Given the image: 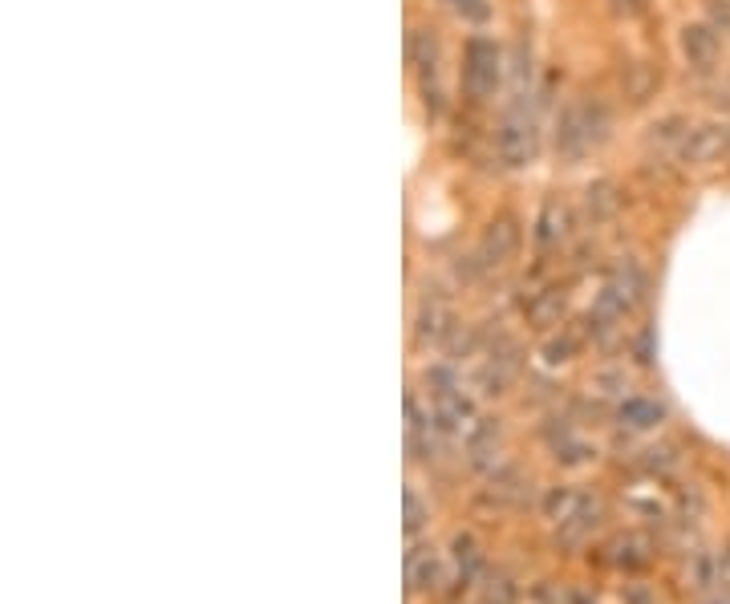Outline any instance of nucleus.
<instances>
[{
	"instance_id": "21",
	"label": "nucleus",
	"mask_w": 730,
	"mask_h": 604,
	"mask_svg": "<svg viewBox=\"0 0 730 604\" xmlns=\"http://www.w3.org/2000/svg\"><path fill=\"white\" fill-rule=\"evenodd\" d=\"M483 604H516V584H511L507 576L487 580V588H483Z\"/></svg>"
},
{
	"instance_id": "11",
	"label": "nucleus",
	"mask_w": 730,
	"mask_h": 604,
	"mask_svg": "<svg viewBox=\"0 0 730 604\" xmlns=\"http://www.w3.org/2000/svg\"><path fill=\"white\" fill-rule=\"evenodd\" d=\"M653 90H657V73H653V65L633 61V65H625V69H621V94H625L633 106H641Z\"/></svg>"
},
{
	"instance_id": "28",
	"label": "nucleus",
	"mask_w": 730,
	"mask_h": 604,
	"mask_svg": "<svg viewBox=\"0 0 730 604\" xmlns=\"http://www.w3.org/2000/svg\"><path fill=\"white\" fill-rule=\"evenodd\" d=\"M710 17H714L718 25H726V29H730V0H722V5L714 0V5H710Z\"/></svg>"
},
{
	"instance_id": "5",
	"label": "nucleus",
	"mask_w": 730,
	"mask_h": 604,
	"mask_svg": "<svg viewBox=\"0 0 730 604\" xmlns=\"http://www.w3.org/2000/svg\"><path fill=\"white\" fill-rule=\"evenodd\" d=\"M730 150V126H694L690 138L682 142L678 155L690 163V167H706L714 159H722Z\"/></svg>"
},
{
	"instance_id": "26",
	"label": "nucleus",
	"mask_w": 730,
	"mask_h": 604,
	"mask_svg": "<svg viewBox=\"0 0 730 604\" xmlns=\"http://www.w3.org/2000/svg\"><path fill=\"white\" fill-rule=\"evenodd\" d=\"M451 5H455L467 21H487V13H491V9H487V0H451Z\"/></svg>"
},
{
	"instance_id": "31",
	"label": "nucleus",
	"mask_w": 730,
	"mask_h": 604,
	"mask_svg": "<svg viewBox=\"0 0 730 604\" xmlns=\"http://www.w3.org/2000/svg\"><path fill=\"white\" fill-rule=\"evenodd\" d=\"M617 9H625V13H641V0H617Z\"/></svg>"
},
{
	"instance_id": "15",
	"label": "nucleus",
	"mask_w": 730,
	"mask_h": 604,
	"mask_svg": "<svg viewBox=\"0 0 730 604\" xmlns=\"http://www.w3.org/2000/svg\"><path fill=\"white\" fill-rule=\"evenodd\" d=\"M690 122L682 118V114H670V118H657L653 126H649V134H645V142L649 146H678L682 150V142L690 138Z\"/></svg>"
},
{
	"instance_id": "6",
	"label": "nucleus",
	"mask_w": 730,
	"mask_h": 604,
	"mask_svg": "<svg viewBox=\"0 0 730 604\" xmlns=\"http://www.w3.org/2000/svg\"><path fill=\"white\" fill-rule=\"evenodd\" d=\"M455 333V317L443 300H422L418 309V321H414V345L426 349V345H447V337Z\"/></svg>"
},
{
	"instance_id": "1",
	"label": "nucleus",
	"mask_w": 730,
	"mask_h": 604,
	"mask_svg": "<svg viewBox=\"0 0 730 604\" xmlns=\"http://www.w3.org/2000/svg\"><path fill=\"white\" fill-rule=\"evenodd\" d=\"M503 82V49L495 37H471L463 57V86L471 98H491Z\"/></svg>"
},
{
	"instance_id": "32",
	"label": "nucleus",
	"mask_w": 730,
	"mask_h": 604,
	"mask_svg": "<svg viewBox=\"0 0 730 604\" xmlns=\"http://www.w3.org/2000/svg\"><path fill=\"white\" fill-rule=\"evenodd\" d=\"M718 604H730V600H718Z\"/></svg>"
},
{
	"instance_id": "19",
	"label": "nucleus",
	"mask_w": 730,
	"mask_h": 604,
	"mask_svg": "<svg viewBox=\"0 0 730 604\" xmlns=\"http://www.w3.org/2000/svg\"><path fill=\"white\" fill-rule=\"evenodd\" d=\"M576 503H580V495H572L568 487H556V491L544 499V511H548V519H568V515L576 511Z\"/></svg>"
},
{
	"instance_id": "9",
	"label": "nucleus",
	"mask_w": 730,
	"mask_h": 604,
	"mask_svg": "<svg viewBox=\"0 0 730 604\" xmlns=\"http://www.w3.org/2000/svg\"><path fill=\"white\" fill-rule=\"evenodd\" d=\"M617 422L629 430H653V426L666 422V406L657 398H625L617 406Z\"/></svg>"
},
{
	"instance_id": "18",
	"label": "nucleus",
	"mask_w": 730,
	"mask_h": 604,
	"mask_svg": "<svg viewBox=\"0 0 730 604\" xmlns=\"http://www.w3.org/2000/svg\"><path fill=\"white\" fill-rule=\"evenodd\" d=\"M589 459H593V446H584V442H576V438H560V442H556V463L580 467V463H589Z\"/></svg>"
},
{
	"instance_id": "30",
	"label": "nucleus",
	"mask_w": 730,
	"mask_h": 604,
	"mask_svg": "<svg viewBox=\"0 0 730 604\" xmlns=\"http://www.w3.org/2000/svg\"><path fill=\"white\" fill-rule=\"evenodd\" d=\"M714 106H730V86H718L714 90Z\"/></svg>"
},
{
	"instance_id": "7",
	"label": "nucleus",
	"mask_w": 730,
	"mask_h": 604,
	"mask_svg": "<svg viewBox=\"0 0 730 604\" xmlns=\"http://www.w3.org/2000/svg\"><path fill=\"white\" fill-rule=\"evenodd\" d=\"M682 57L694 65V69H714L718 61V29L714 25H686L682 29Z\"/></svg>"
},
{
	"instance_id": "27",
	"label": "nucleus",
	"mask_w": 730,
	"mask_h": 604,
	"mask_svg": "<svg viewBox=\"0 0 730 604\" xmlns=\"http://www.w3.org/2000/svg\"><path fill=\"white\" fill-rule=\"evenodd\" d=\"M718 584L730 588V544H726V552H718Z\"/></svg>"
},
{
	"instance_id": "13",
	"label": "nucleus",
	"mask_w": 730,
	"mask_h": 604,
	"mask_svg": "<svg viewBox=\"0 0 730 604\" xmlns=\"http://www.w3.org/2000/svg\"><path fill=\"white\" fill-rule=\"evenodd\" d=\"M584 207H589L593 223H605V219H613L621 211V195H617V187L609 179H597V183H589V191H584Z\"/></svg>"
},
{
	"instance_id": "25",
	"label": "nucleus",
	"mask_w": 730,
	"mask_h": 604,
	"mask_svg": "<svg viewBox=\"0 0 730 604\" xmlns=\"http://www.w3.org/2000/svg\"><path fill=\"white\" fill-rule=\"evenodd\" d=\"M678 459H674V450L670 446H653V450H645V467L649 471H670Z\"/></svg>"
},
{
	"instance_id": "2",
	"label": "nucleus",
	"mask_w": 730,
	"mask_h": 604,
	"mask_svg": "<svg viewBox=\"0 0 730 604\" xmlns=\"http://www.w3.org/2000/svg\"><path fill=\"white\" fill-rule=\"evenodd\" d=\"M593 146H597V138H593V126H589V98L568 102L556 118V155H560V163H568V167L580 163Z\"/></svg>"
},
{
	"instance_id": "22",
	"label": "nucleus",
	"mask_w": 730,
	"mask_h": 604,
	"mask_svg": "<svg viewBox=\"0 0 730 604\" xmlns=\"http://www.w3.org/2000/svg\"><path fill=\"white\" fill-rule=\"evenodd\" d=\"M572 353H576V337H552V341L544 345V361H548V365H564Z\"/></svg>"
},
{
	"instance_id": "10",
	"label": "nucleus",
	"mask_w": 730,
	"mask_h": 604,
	"mask_svg": "<svg viewBox=\"0 0 730 604\" xmlns=\"http://www.w3.org/2000/svg\"><path fill=\"white\" fill-rule=\"evenodd\" d=\"M406 584L410 588H438L443 584V560L434 548H410L406 556Z\"/></svg>"
},
{
	"instance_id": "17",
	"label": "nucleus",
	"mask_w": 730,
	"mask_h": 604,
	"mask_svg": "<svg viewBox=\"0 0 730 604\" xmlns=\"http://www.w3.org/2000/svg\"><path fill=\"white\" fill-rule=\"evenodd\" d=\"M402 503H406V519H402L406 536H418L422 527H426V519H430V511H426V503L418 499V491H414V487H406V491H402Z\"/></svg>"
},
{
	"instance_id": "12",
	"label": "nucleus",
	"mask_w": 730,
	"mask_h": 604,
	"mask_svg": "<svg viewBox=\"0 0 730 604\" xmlns=\"http://www.w3.org/2000/svg\"><path fill=\"white\" fill-rule=\"evenodd\" d=\"M406 53H410V65L418 69V78L430 82L434 78V65H438V41H434V33L414 29L410 41H406Z\"/></svg>"
},
{
	"instance_id": "8",
	"label": "nucleus",
	"mask_w": 730,
	"mask_h": 604,
	"mask_svg": "<svg viewBox=\"0 0 730 604\" xmlns=\"http://www.w3.org/2000/svg\"><path fill=\"white\" fill-rule=\"evenodd\" d=\"M568 228H572L568 207H564L560 199H548V203L540 207V215H536V244H540L544 252H552V248H560V244L568 240Z\"/></svg>"
},
{
	"instance_id": "4",
	"label": "nucleus",
	"mask_w": 730,
	"mask_h": 604,
	"mask_svg": "<svg viewBox=\"0 0 730 604\" xmlns=\"http://www.w3.org/2000/svg\"><path fill=\"white\" fill-rule=\"evenodd\" d=\"M516 252H520V228H516V219H511V215L491 219L483 240H479V264L483 268H503Z\"/></svg>"
},
{
	"instance_id": "20",
	"label": "nucleus",
	"mask_w": 730,
	"mask_h": 604,
	"mask_svg": "<svg viewBox=\"0 0 730 604\" xmlns=\"http://www.w3.org/2000/svg\"><path fill=\"white\" fill-rule=\"evenodd\" d=\"M455 560L463 564V572H467V576H471V572H479L483 556H479V544H475V536H471V532L455 536Z\"/></svg>"
},
{
	"instance_id": "16",
	"label": "nucleus",
	"mask_w": 730,
	"mask_h": 604,
	"mask_svg": "<svg viewBox=\"0 0 730 604\" xmlns=\"http://www.w3.org/2000/svg\"><path fill=\"white\" fill-rule=\"evenodd\" d=\"M511 373L507 365H499V361H487L483 369H479V377H475V386H479V394H487V398H499V394H507V386H511Z\"/></svg>"
},
{
	"instance_id": "24",
	"label": "nucleus",
	"mask_w": 730,
	"mask_h": 604,
	"mask_svg": "<svg viewBox=\"0 0 730 604\" xmlns=\"http://www.w3.org/2000/svg\"><path fill=\"white\" fill-rule=\"evenodd\" d=\"M426 377H430L434 394H455V390H459V377H455V373H451L447 365H434V369H430Z\"/></svg>"
},
{
	"instance_id": "23",
	"label": "nucleus",
	"mask_w": 730,
	"mask_h": 604,
	"mask_svg": "<svg viewBox=\"0 0 730 604\" xmlns=\"http://www.w3.org/2000/svg\"><path fill=\"white\" fill-rule=\"evenodd\" d=\"M617 548H621V556H617V560H621L625 568H641V564L649 560V556L641 552V548H645V540H637V536H625Z\"/></svg>"
},
{
	"instance_id": "3",
	"label": "nucleus",
	"mask_w": 730,
	"mask_h": 604,
	"mask_svg": "<svg viewBox=\"0 0 730 604\" xmlns=\"http://www.w3.org/2000/svg\"><path fill=\"white\" fill-rule=\"evenodd\" d=\"M495 155L511 171H520V167H528L536 159V126H532V118L524 110H511L503 118V126L495 130Z\"/></svg>"
},
{
	"instance_id": "29",
	"label": "nucleus",
	"mask_w": 730,
	"mask_h": 604,
	"mask_svg": "<svg viewBox=\"0 0 730 604\" xmlns=\"http://www.w3.org/2000/svg\"><path fill=\"white\" fill-rule=\"evenodd\" d=\"M637 361H641V365H649V361H653V357H649V333H641V337H637Z\"/></svg>"
},
{
	"instance_id": "14",
	"label": "nucleus",
	"mask_w": 730,
	"mask_h": 604,
	"mask_svg": "<svg viewBox=\"0 0 730 604\" xmlns=\"http://www.w3.org/2000/svg\"><path fill=\"white\" fill-rule=\"evenodd\" d=\"M560 313H564V292H560V288H544V292H536V296L528 300V321H532L536 329L556 325Z\"/></svg>"
}]
</instances>
